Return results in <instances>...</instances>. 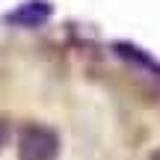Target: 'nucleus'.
Instances as JSON below:
<instances>
[{
    "label": "nucleus",
    "mask_w": 160,
    "mask_h": 160,
    "mask_svg": "<svg viewBox=\"0 0 160 160\" xmlns=\"http://www.w3.org/2000/svg\"><path fill=\"white\" fill-rule=\"evenodd\" d=\"M59 137L45 125H24L18 133V160H57Z\"/></svg>",
    "instance_id": "1"
},
{
    "label": "nucleus",
    "mask_w": 160,
    "mask_h": 160,
    "mask_svg": "<svg viewBox=\"0 0 160 160\" xmlns=\"http://www.w3.org/2000/svg\"><path fill=\"white\" fill-rule=\"evenodd\" d=\"M6 139H9V122H6V119H0V151H3Z\"/></svg>",
    "instance_id": "2"
},
{
    "label": "nucleus",
    "mask_w": 160,
    "mask_h": 160,
    "mask_svg": "<svg viewBox=\"0 0 160 160\" xmlns=\"http://www.w3.org/2000/svg\"><path fill=\"white\" fill-rule=\"evenodd\" d=\"M148 160H160V148H157V151H154V154H151Z\"/></svg>",
    "instance_id": "3"
}]
</instances>
